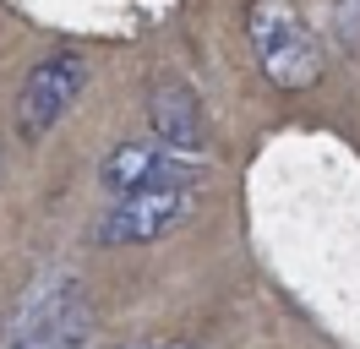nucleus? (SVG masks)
Segmentation results:
<instances>
[{
	"mask_svg": "<svg viewBox=\"0 0 360 349\" xmlns=\"http://www.w3.org/2000/svg\"><path fill=\"white\" fill-rule=\"evenodd\" d=\"M246 39L273 87L306 93L322 77V44L295 0H246Z\"/></svg>",
	"mask_w": 360,
	"mask_h": 349,
	"instance_id": "1",
	"label": "nucleus"
},
{
	"mask_svg": "<svg viewBox=\"0 0 360 349\" xmlns=\"http://www.w3.org/2000/svg\"><path fill=\"white\" fill-rule=\"evenodd\" d=\"M82 87H88V55H82V49H55V55H44L22 82L17 131H22L27 142L49 137V131L71 115V104L82 99Z\"/></svg>",
	"mask_w": 360,
	"mask_h": 349,
	"instance_id": "2",
	"label": "nucleus"
},
{
	"mask_svg": "<svg viewBox=\"0 0 360 349\" xmlns=\"http://www.w3.org/2000/svg\"><path fill=\"white\" fill-rule=\"evenodd\" d=\"M191 196H197V186H153V191L115 196V208L98 218L93 235H98V246H148V240H164L175 224H186Z\"/></svg>",
	"mask_w": 360,
	"mask_h": 349,
	"instance_id": "3",
	"label": "nucleus"
},
{
	"mask_svg": "<svg viewBox=\"0 0 360 349\" xmlns=\"http://www.w3.org/2000/svg\"><path fill=\"white\" fill-rule=\"evenodd\" d=\"M197 170H202V158H186L148 137V142H120L104 158V186L115 196L153 191V186H197Z\"/></svg>",
	"mask_w": 360,
	"mask_h": 349,
	"instance_id": "4",
	"label": "nucleus"
},
{
	"mask_svg": "<svg viewBox=\"0 0 360 349\" xmlns=\"http://www.w3.org/2000/svg\"><path fill=\"white\" fill-rule=\"evenodd\" d=\"M148 126H153V142L186 153V158H202L207 153V120H202V99L191 82H164L148 87Z\"/></svg>",
	"mask_w": 360,
	"mask_h": 349,
	"instance_id": "5",
	"label": "nucleus"
},
{
	"mask_svg": "<svg viewBox=\"0 0 360 349\" xmlns=\"http://www.w3.org/2000/svg\"><path fill=\"white\" fill-rule=\"evenodd\" d=\"M82 327H88V305L66 289V295H55L39 317H27V327L11 338V349H71L82 338Z\"/></svg>",
	"mask_w": 360,
	"mask_h": 349,
	"instance_id": "6",
	"label": "nucleus"
},
{
	"mask_svg": "<svg viewBox=\"0 0 360 349\" xmlns=\"http://www.w3.org/2000/svg\"><path fill=\"white\" fill-rule=\"evenodd\" d=\"M333 27L344 44H360V0H333Z\"/></svg>",
	"mask_w": 360,
	"mask_h": 349,
	"instance_id": "7",
	"label": "nucleus"
},
{
	"mask_svg": "<svg viewBox=\"0 0 360 349\" xmlns=\"http://www.w3.org/2000/svg\"><path fill=\"white\" fill-rule=\"evenodd\" d=\"M126 349H197V344H126Z\"/></svg>",
	"mask_w": 360,
	"mask_h": 349,
	"instance_id": "8",
	"label": "nucleus"
}]
</instances>
